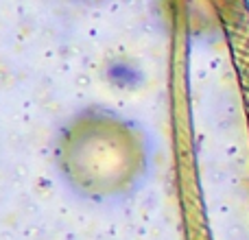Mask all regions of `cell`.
Returning a JSON list of instances; mask_svg holds the SVG:
<instances>
[{
	"label": "cell",
	"instance_id": "1",
	"mask_svg": "<svg viewBox=\"0 0 249 240\" xmlns=\"http://www.w3.org/2000/svg\"><path fill=\"white\" fill-rule=\"evenodd\" d=\"M68 2H101V0H68Z\"/></svg>",
	"mask_w": 249,
	"mask_h": 240
}]
</instances>
